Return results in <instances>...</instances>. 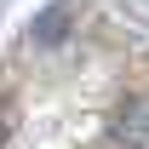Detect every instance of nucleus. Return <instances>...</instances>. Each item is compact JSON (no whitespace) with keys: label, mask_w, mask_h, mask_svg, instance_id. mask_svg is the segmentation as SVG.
Segmentation results:
<instances>
[{"label":"nucleus","mask_w":149,"mask_h":149,"mask_svg":"<svg viewBox=\"0 0 149 149\" xmlns=\"http://www.w3.org/2000/svg\"><path fill=\"white\" fill-rule=\"evenodd\" d=\"M109 132H115V143H126V149H149V97H126L115 109Z\"/></svg>","instance_id":"1"},{"label":"nucleus","mask_w":149,"mask_h":149,"mask_svg":"<svg viewBox=\"0 0 149 149\" xmlns=\"http://www.w3.org/2000/svg\"><path fill=\"white\" fill-rule=\"evenodd\" d=\"M69 23H74V6H69V0H52V6L35 17V40H40V46H57V40L69 35Z\"/></svg>","instance_id":"2"},{"label":"nucleus","mask_w":149,"mask_h":149,"mask_svg":"<svg viewBox=\"0 0 149 149\" xmlns=\"http://www.w3.org/2000/svg\"><path fill=\"white\" fill-rule=\"evenodd\" d=\"M0 143H6V109H0Z\"/></svg>","instance_id":"3"}]
</instances>
